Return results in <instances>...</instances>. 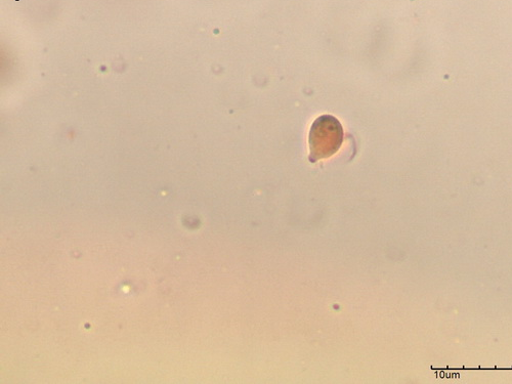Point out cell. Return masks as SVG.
<instances>
[{
	"label": "cell",
	"instance_id": "cell-1",
	"mask_svg": "<svg viewBox=\"0 0 512 384\" xmlns=\"http://www.w3.org/2000/svg\"><path fill=\"white\" fill-rule=\"evenodd\" d=\"M345 139L343 125L331 115H322L312 124L309 145V159L315 163L333 156L343 145Z\"/></svg>",
	"mask_w": 512,
	"mask_h": 384
}]
</instances>
